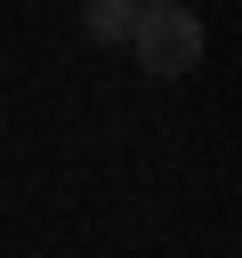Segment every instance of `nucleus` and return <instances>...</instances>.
<instances>
[{
	"instance_id": "f257e3e1",
	"label": "nucleus",
	"mask_w": 242,
	"mask_h": 258,
	"mask_svg": "<svg viewBox=\"0 0 242 258\" xmlns=\"http://www.w3.org/2000/svg\"><path fill=\"white\" fill-rule=\"evenodd\" d=\"M129 48H137V64L153 81H177V73L202 64V16L177 8V0H145L137 24H129Z\"/></svg>"
},
{
	"instance_id": "f03ea898",
	"label": "nucleus",
	"mask_w": 242,
	"mask_h": 258,
	"mask_svg": "<svg viewBox=\"0 0 242 258\" xmlns=\"http://www.w3.org/2000/svg\"><path fill=\"white\" fill-rule=\"evenodd\" d=\"M81 24H89V40H129L137 8H129V0H89V8H81Z\"/></svg>"
}]
</instances>
